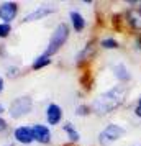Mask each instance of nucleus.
I'll return each mask as SVG.
<instances>
[{"instance_id":"obj_2","label":"nucleus","mask_w":141,"mask_h":146,"mask_svg":"<svg viewBox=\"0 0 141 146\" xmlns=\"http://www.w3.org/2000/svg\"><path fill=\"white\" fill-rule=\"evenodd\" d=\"M67 36H69V28H67V25H64V23L58 25V28L54 30L53 36H51V40H49V44H48V49H46V56L54 54L56 51H59V48L66 43Z\"/></svg>"},{"instance_id":"obj_17","label":"nucleus","mask_w":141,"mask_h":146,"mask_svg":"<svg viewBox=\"0 0 141 146\" xmlns=\"http://www.w3.org/2000/svg\"><path fill=\"white\" fill-rule=\"evenodd\" d=\"M87 110H89V108H87V107H79V108H77V115H87Z\"/></svg>"},{"instance_id":"obj_3","label":"nucleus","mask_w":141,"mask_h":146,"mask_svg":"<svg viewBox=\"0 0 141 146\" xmlns=\"http://www.w3.org/2000/svg\"><path fill=\"white\" fill-rule=\"evenodd\" d=\"M31 107H33V100L30 97H20L15 102H12L10 105V115L13 118H21L23 115L31 112Z\"/></svg>"},{"instance_id":"obj_7","label":"nucleus","mask_w":141,"mask_h":146,"mask_svg":"<svg viewBox=\"0 0 141 146\" xmlns=\"http://www.w3.org/2000/svg\"><path fill=\"white\" fill-rule=\"evenodd\" d=\"M31 130H33V136L36 141H40V143H49L51 141V133L44 125H34Z\"/></svg>"},{"instance_id":"obj_14","label":"nucleus","mask_w":141,"mask_h":146,"mask_svg":"<svg viewBox=\"0 0 141 146\" xmlns=\"http://www.w3.org/2000/svg\"><path fill=\"white\" fill-rule=\"evenodd\" d=\"M64 131L69 135V138L72 139V141H77V139H79V133L74 130L72 123H66V125H64Z\"/></svg>"},{"instance_id":"obj_5","label":"nucleus","mask_w":141,"mask_h":146,"mask_svg":"<svg viewBox=\"0 0 141 146\" xmlns=\"http://www.w3.org/2000/svg\"><path fill=\"white\" fill-rule=\"evenodd\" d=\"M17 12H18V5L13 3V2H5V3H2V7H0V18L8 23V21H12L17 17Z\"/></svg>"},{"instance_id":"obj_4","label":"nucleus","mask_w":141,"mask_h":146,"mask_svg":"<svg viewBox=\"0 0 141 146\" xmlns=\"http://www.w3.org/2000/svg\"><path fill=\"white\" fill-rule=\"evenodd\" d=\"M125 135V130L121 128V126L118 125H108L107 128H103L100 131V135H99V141H100L102 145H108V143H113V141H117V139L120 138V136H123Z\"/></svg>"},{"instance_id":"obj_21","label":"nucleus","mask_w":141,"mask_h":146,"mask_svg":"<svg viewBox=\"0 0 141 146\" xmlns=\"http://www.w3.org/2000/svg\"><path fill=\"white\" fill-rule=\"evenodd\" d=\"M2 112H3V107L0 105V113H2Z\"/></svg>"},{"instance_id":"obj_15","label":"nucleus","mask_w":141,"mask_h":146,"mask_svg":"<svg viewBox=\"0 0 141 146\" xmlns=\"http://www.w3.org/2000/svg\"><path fill=\"white\" fill-rule=\"evenodd\" d=\"M103 48H107V49H117L118 48V43L115 40H112V38H105V40H102V43H100Z\"/></svg>"},{"instance_id":"obj_11","label":"nucleus","mask_w":141,"mask_h":146,"mask_svg":"<svg viewBox=\"0 0 141 146\" xmlns=\"http://www.w3.org/2000/svg\"><path fill=\"white\" fill-rule=\"evenodd\" d=\"M71 20H72V25H74L75 31L84 30V27H85V20H84V17H82L81 13H77V12H71Z\"/></svg>"},{"instance_id":"obj_22","label":"nucleus","mask_w":141,"mask_h":146,"mask_svg":"<svg viewBox=\"0 0 141 146\" xmlns=\"http://www.w3.org/2000/svg\"><path fill=\"white\" fill-rule=\"evenodd\" d=\"M140 104H141V99H140Z\"/></svg>"},{"instance_id":"obj_20","label":"nucleus","mask_w":141,"mask_h":146,"mask_svg":"<svg viewBox=\"0 0 141 146\" xmlns=\"http://www.w3.org/2000/svg\"><path fill=\"white\" fill-rule=\"evenodd\" d=\"M3 90V80H2V77H0V92Z\"/></svg>"},{"instance_id":"obj_18","label":"nucleus","mask_w":141,"mask_h":146,"mask_svg":"<svg viewBox=\"0 0 141 146\" xmlns=\"http://www.w3.org/2000/svg\"><path fill=\"white\" fill-rule=\"evenodd\" d=\"M5 126H7L5 120H2V118H0V131H2V130H5Z\"/></svg>"},{"instance_id":"obj_1","label":"nucleus","mask_w":141,"mask_h":146,"mask_svg":"<svg viewBox=\"0 0 141 146\" xmlns=\"http://www.w3.org/2000/svg\"><path fill=\"white\" fill-rule=\"evenodd\" d=\"M125 97H126V87L125 86H115V87H112L108 92L100 94V95L94 100L92 110H94L97 115L110 113V112H113L115 108H118V107L125 102Z\"/></svg>"},{"instance_id":"obj_8","label":"nucleus","mask_w":141,"mask_h":146,"mask_svg":"<svg viewBox=\"0 0 141 146\" xmlns=\"http://www.w3.org/2000/svg\"><path fill=\"white\" fill-rule=\"evenodd\" d=\"M46 117H48V123H49V125H56V123H59L61 117H62V110H61V107L56 105V104H51V105L48 107V110H46Z\"/></svg>"},{"instance_id":"obj_13","label":"nucleus","mask_w":141,"mask_h":146,"mask_svg":"<svg viewBox=\"0 0 141 146\" xmlns=\"http://www.w3.org/2000/svg\"><path fill=\"white\" fill-rule=\"evenodd\" d=\"M51 61H49V56H46V54H43V56H40V58H36V61L33 62V69H40V67H44L48 66Z\"/></svg>"},{"instance_id":"obj_9","label":"nucleus","mask_w":141,"mask_h":146,"mask_svg":"<svg viewBox=\"0 0 141 146\" xmlns=\"http://www.w3.org/2000/svg\"><path fill=\"white\" fill-rule=\"evenodd\" d=\"M54 12V8L53 7H40V8H36L33 13H28L26 17H25V20L23 21H34V20H41L43 17H46V15L49 13H53Z\"/></svg>"},{"instance_id":"obj_16","label":"nucleus","mask_w":141,"mask_h":146,"mask_svg":"<svg viewBox=\"0 0 141 146\" xmlns=\"http://www.w3.org/2000/svg\"><path fill=\"white\" fill-rule=\"evenodd\" d=\"M8 33H10V25H8V23H2V25H0V36L5 38Z\"/></svg>"},{"instance_id":"obj_19","label":"nucleus","mask_w":141,"mask_h":146,"mask_svg":"<svg viewBox=\"0 0 141 146\" xmlns=\"http://www.w3.org/2000/svg\"><path fill=\"white\" fill-rule=\"evenodd\" d=\"M134 113H136V115H138V117L141 118V104H140L138 107H136V110H134Z\"/></svg>"},{"instance_id":"obj_6","label":"nucleus","mask_w":141,"mask_h":146,"mask_svg":"<svg viewBox=\"0 0 141 146\" xmlns=\"http://www.w3.org/2000/svg\"><path fill=\"white\" fill-rule=\"evenodd\" d=\"M15 138H17V141L28 145V143H31V141L34 139L33 130H31V128H28V126H20V128H17V130H15Z\"/></svg>"},{"instance_id":"obj_10","label":"nucleus","mask_w":141,"mask_h":146,"mask_svg":"<svg viewBox=\"0 0 141 146\" xmlns=\"http://www.w3.org/2000/svg\"><path fill=\"white\" fill-rule=\"evenodd\" d=\"M128 21L134 30H141V12L140 10H130L128 12Z\"/></svg>"},{"instance_id":"obj_12","label":"nucleus","mask_w":141,"mask_h":146,"mask_svg":"<svg viewBox=\"0 0 141 146\" xmlns=\"http://www.w3.org/2000/svg\"><path fill=\"white\" fill-rule=\"evenodd\" d=\"M113 71H115V76L120 80H130V74H128V71L125 69L123 64H117V66L113 67Z\"/></svg>"}]
</instances>
